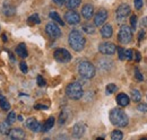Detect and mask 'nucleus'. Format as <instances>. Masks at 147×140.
Listing matches in <instances>:
<instances>
[{"mask_svg":"<svg viewBox=\"0 0 147 140\" xmlns=\"http://www.w3.org/2000/svg\"><path fill=\"white\" fill-rule=\"evenodd\" d=\"M110 121L113 125L119 127V128H123L127 127L129 123V118L126 114V112H123L121 108H113L110 112Z\"/></svg>","mask_w":147,"mask_h":140,"instance_id":"obj_1","label":"nucleus"},{"mask_svg":"<svg viewBox=\"0 0 147 140\" xmlns=\"http://www.w3.org/2000/svg\"><path fill=\"white\" fill-rule=\"evenodd\" d=\"M68 41H69V44H70L71 49H74L77 52L82 51L85 48L86 40H85L84 35L82 34V32L78 31V30H73L70 32V34L68 36Z\"/></svg>","mask_w":147,"mask_h":140,"instance_id":"obj_2","label":"nucleus"},{"mask_svg":"<svg viewBox=\"0 0 147 140\" xmlns=\"http://www.w3.org/2000/svg\"><path fill=\"white\" fill-rule=\"evenodd\" d=\"M78 72L79 75L85 78V79H92L93 77L95 76V67L92 62L90 61H82L79 65H78Z\"/></svg>","mask_w":147,"mask_h":140,"instance_id":"obj_3","label":"nucleus"},{"mask_svg":"<svg viewBox=\"0 0 147 140\" xmlns=\"http://www.w3.org/2000/svg\"><path fill=\"white\" fill-rule=\"evenodd\" d=\"M66 94L67 96L70 98V100H79L83 94H84V90H83V87L79 83H70L67 88H66Z\"/></svg>","mask_w":147,"mask_h":140,"instance_id":"obj_4","label":"nucleus"},{"mask_svg":"<svg viewBox=\"0 0 147 140\" xmlns=\"http://www.w3.org/2000/svg\"><path fill=\"white\" fill-rule=\"evenodd\" d=\"M118 38H119V42L121 44H129L131 42V40H132V31H131V28L127 25H122L120 27Z\"/></svg>","mask_w":147,"mask_h":140,"instance_id":"obj_5","label":"nucleus"},{"mask_svg":"<svg viewBox=\"0 0 147 140\" xmlns=\"http://www.w3.org/2000/svg\"><path fill=\"white\" fill-rule=\"evenodd\" d=\"M130 13H131V9H130L129 5H127V3H122V5H120V6L118 7L117 11H115L117 20H118L119 23H122V22L130 15Z\"/></svg>","mask_w":147,"mask_h":140,"instance_id":"obj_6","label":"nucleus"},{"mask_svg":"<svg viewBox=\"0 0 147 140\" xmlns=\"http://www.w3.org/2000/svg\"><path fill=\"white\" fill-rule=\"evenodd\" d=\"M53 57H55V59L57 61L62 62V63L69 62L71 60V58H73L70 52L68 50H66V49H57L55 53H53Z\"/></svg>","mask_w":147,"mask_h":140,"instance_id":"obj_7","label":"nucleus"},{"mask_svg":"<svg viewBox=\"0 0 147 140\" xmlns=\"http://www.w3.org/2000/svg\"><path fill=\"white\" fill-rule=\"evenodd\" d=\"M98 51L105 55H112L117 51V46L111 42H103L98 45Z\"/></svg>","mask_w":147,"mask_h":140,"instance_id":"obj_8","label":"nucleus"},{"mask_svg":"<svg viewBox=\"0 0 147 140\" xmlns=\"http://www.w3.org/2000/svg\"><path fill=\"white\" fill-rule=\"evenodd\" d=\"M45 32H47V34L49 35L50 37H52V38H59L61 36V31H60V28L55 25V23L47 24Z\"/></svg>","mask_w":147,"mask_h":140,"instance_id":"obj_9","label":"nucleus"},{"mask_svg":"<svg viewBox=\"0 0 147 140\" xmlns=\"http://www.w3.org/2000/svg\"><path fill=\"white\" fill-rule=\"evenodd\" d=\"M108 16H109V14H108V11L105 9H100L96 13L95 17H94V25L95 26H102L107 22Z\"/></svg>","mask_w":147,"mask_h":140,"instance_id":"obj_10","label":"nucleus"},{"mask_svg":"<svg viewBox=\"0 0 147 140\" xmlns=\"http://www.w3.org/2000/svg\"><path fill=\"white\" fill-rule=\"evenodd\" d=\"M65 20L69 24V25H77L80 22V16L78 13H76L75 10H69L66 13L65 15Z\"/></svg>","mask_w":147,"mask_h":140,"instance_id":"obj_11","label":"nucleus"},{"mask_svg":"<svg viewBox=\"0 0 147 140\" xmlns=\"http://www.w3.org/2000/svg\"><path fill=\"white\" fill-rule=\"evenodd\" d=\"M85 130H86V127L84 123H77L75 124L73 128V137L74 138H80L84 136L85 133Z\"/></svg>","mask_w":147,"mask_h":140,"instance_id":"obj_12","label":"nucleus"},{"mask_svg":"<svg viewBox=\"0 0 147 140\" xmlns=\"http://www.w3.org/2000/svg\"><path fill=\"white\" fill-rule=\"evenodd\" d=\"M26 127L28 129H31L32 131H34V132L42 131V124L38 122V121H36V119H34V118H30L26 121Z\"/></svg>","mask_w":147,"mask_h":140,"instance_id":"obj_13","label":"nucleus"},{"mask_svg":"<svg viewBox=\"0 0 147 140\" xmlns=\"http://www.w3.org/2000/svg\"><path fill=\"white\" fill-rule=\"evenodd\" d=\"M8 136H9L10 139L20 140V139H24V138H25V132H24L22 129L16 128V129H11V130H9Z\"/></svg>","mask_w":147,"mask_h":140,"instance_id":"obj_14","label":"nucleus"},{"mask_svg":"<svg viewBox=\"0 0 147 140\" xmlns=\"http://www.w3.org/2000/svg\"><path fill=\"white\" fill-rule=\"evenodd\" d=\"M82 16L85 18V19H91V18L94 16V7L92 5L87 3L85 5L83 8H82Z\"/></svg>","mask_w":147,"mask_h":140,"instance_id":"obj_15","label":"nucleus"},{"mask_svg":"<svg viewBox=\"0 0 147 140\" xmlns=\"http://www.w3.org/2000/svg\"><path fill=\"white\" fill-rule=\"evenodd\" d=\"M117 103L120 105V106H127L130 103V98L127 94L125 93H121L117 96Z\"/></svg>","mask_w":147,"mask_h":140,"instance_id":"obj_16","label":"nucleus"},{"mask_svg":"<svg viewBox=\"0 0 147 140\" xmlns=\"http://www.w3.org/2000/svg\"><path fill=\"white\" fill-rule=\"evenodd\" d=\"M113 33V30H112V26L110 24H105L102 26L101 28V35L104 37V38H110Z\"/></svg>","mask_w":147,"mask_h":140,"instance_id":"obj_17","label":"nucleus"},{"mask_svg":"<svg viewBox=\"0 0 147 140\" xmlns=\"http://www.w3.org/2000/svg\"><path fill=\"white\" fill-rule=\"evenodd\" d=\"M16 53L18 54L20 58H26L27 57V49H26V45L24 44V43H20L18 44V46H17V49H16Z\"/></svg>","mask_w":147,"mask_h":140,"instance_id":"obj_18","label":"nucleus"},{"mask_svg":"<svg viewBox=\"0 0 147 140\" xmlns=\"http://www.w3.org/2000/svg\"><path fill=\"white\" fill-rule=\"evenodd\" d=\"M53 125H55V118L51 116V118H49V119L45 121V123L42 125V131H43V132H48Z\"/></svg>","mask_w":147,"mask_h":140,"instance_id":"obj_19","label":"nucleus"},{"mask_svg":"<svg viewBox=\"0 0 147 140\" xmlns=\"http://www.w3.org/2000/svg\"><path fill=\"white\" fill-rule=\"evenodd\" d=\"M66 2H67L66 3L67 5V8L70 9V10H74V9H76V8H78L80 6L82 0H67Z\"/></svg>","mask_w":147,"mask_h":140,"instance_id":"obj_20","label":"nucleus"},{"mask_svg":"<svg viewBox=\"0 0 147 140\" xmlns=\"http://www.w3.org/2000/svg\"><path fill=\"white\" fill-rule=\"evenodd\" d=\"M49 16H50V18L53 20V22H57L58 24H60V25H65V22H62V19H61V17L59 16V14L57 13V11H51L50 14H49Z\"/></svg>","mask_w":147,"mask_h":140,"instance_id":"obj_21","label":"nucleus"},{"mask_svg":"<svg viewBox=\"0 0 147 140\" xmlns=\"http://www.w3.org/2000/svg\"><path fill=\"white\" fill-rule=\"evenodd\" d=\"M0 107L3 111H9L10 110V104L8 103V101L5 98V96L0 95Z\"/></svg>","mask_w":147,"mask_h":140,"instance_id":"obj_22","label":"nucleus"},{"mask_svg":"<svg viewBox=\"0 0 147 140\" xmlns=\"http://www.w3.org/2000/svg\"><path fill=\"white\" fill-rule=\"evenodd\" d=\"M82 28L87 34H94L95 33V25H92V24H88V23L87 24H84Z\"/></svg>","mask_w":147,"mask_h":140,"instance_id":"obj_23","label":"nucleus"},{"mask_svg":"<svg viewBox=\"0 0 147 140\" xmlns=\"http://www.w3.org/2000/svg\"><path fill=\"white\" fill-rule=\"evenodd\" d=\"M9 123L7 122H1L0 123V133H2V135H8L9 133Z\"/></svg>","mask_w":147,"mask_h":140,"instance_id":"obj_24","label":"nucleus"},{"mask_svg":"<svg viewBox=\"0 0 147 140\" xmlns=\"http://www.w3.org/2000/svg\"><path fill=\"white\" fill-rule=\"evenodd\" d=\"M131 97H132V100H134L135 102H140V100H142V94H140V92H139L138 89H132V90H131Z\"/></svg>","mask_w":147,"mask_h":140,"instance_id":"obj_25","label":"nucleus"},{"mask_svg":"<svg viewBox=\"0 0 147 140\" xmlns=\"http://www.w3.org/2000/svg\"><path fill=\"white\" fill-rule=\"evenodd\" d=\"M122 138H123V133H122L120 130H114V131L111 133V139L121 140Z\"/></svg>","mask_w":147,"mask_h":140,"instance_id":"obj_26","label":"nucleus"},{"mask_svg":"<svg viewBox=\"0 0 147 140\" xmlns=\"http://www.w3.org/2000/svg\"><path fill=\"white\" fill-rule=\"evenodd\" d=\"M2 10H3V14H5V15H7V16H11V15H14V14H15V9H14V8H11L9 5L3 6Z\"/></svg>","mask_w":147,"mask_h":140,"instance_id":"obj_27","label":"nucleus"},{"mask_svg":"<svg viewBox=\"0 0 147 140\" xmlns=\"http://www.w3.org/2000/svg\"><path fill=\"white\" fill-rule=\"evenodd\" d=\"M117 85H114V84H109L107 88H105V93H107V95H111V94H113L114 92H117Z\"/></svg>","mask_w":147,"mask_h":140,"instance_id":"obj_28","label":"nucleus"},{"mask_svg":"<svg viewBox=\"0 0 147 140\" xmlns=\"http://www.w3.org/2000/svg\"><path fill=\"white\" fill-rule=\"evenodd\" d=\"M67 119H68V112L67 111H62L61 114H60V118H59V124H65Z\"/></svg>","mask_w":147,"mask_h":140,"instance_id":"obj_29","label":"nucleus"},{"mask_svg":"<svg viewBox=\"0 0 147 140\" xmlns=\"http://www.w3.org/2000/svg\"><path fill=\"white\" fill-rule=\"evenodd\" d=\"M27 22L31 23V24H40V23H41V19H40L37 14H34V15H32L31 17H28Z\"/></svg>","mask_w":147,"mask_h":140,"instance_id":"obj_30","label":"nucleus"},{"mask_svg":"<svg viewBox=\"0 0 147 140\" xmlns=\"http://www.w3.org/2000/svg\"><path fill=\"white\" fill-rule=\"evenodd\" d=\"M6 121L9 123V124H13V123L15 122V121H16V114H15V112H10V113L8 114Z\"/></svg>","mask_w":147,"mask_h":140,"instance_id":"obj_31","label":"nucleus"},{"mask_svg":"<svg viewBox=\"0 0 147 140\" xmlns=\"http://www.w3.org/2000/svg\"><path fill=\"white\" fill-rule=\"evenodd\" d=\"M130 24H131V31H136V28H137V16L132 15L130 17Z\"/></svg>","mask_w":147,"mask_h":140,"instance_id":"obj_32","label":"nucleus"},{"mask_svg":"<svg viewBox=\"0 0 147 140\" xmlns=\"http://www.w3.org/2000/svg\"><path fill=\"white\" fill-rule=\"evenodd\" d=\"M117 50H118V53H119V59L120 60H125L126 59V54H125V49H122V48H117Z\"/></svg>","mask_w":147,"mask_h":140,"instance_id":"obj_33","label":"nucleus"},{"mask_svg":"<svg viewBox=\"0 0 147 140\" xmlns=\"http://www.w3.org/2000/svg\"><path fill=\"white\" fill-rule=\"evenodd\" d=\"M135 77H136V79L139 80V81H143V80H144V77H143V75L140 73V71H139L138 68L135 69Z\"/></svg>","mask_w":147,"mask_h":140,"instance_id":"obj_34","label":"nucleus"},{"mask_svg":"<svg viewBox=\"0 0 147 140\" xmlns=\"http://www.w3.org/2000/svg\"><path fill=\"white\" fill-rule=\"evenodd\" d=\"M37 85L40 86V87H43V86H45L47 85V83H45V80H44V78L42 77V76H37Z\"/></svg>","mask_w":147,"mask_h":140,"instance_id":"obj_35","label":"nucleus"},{"mask_svg":"<svg viewBox=\"0 0 147 140\" xmlns=\"http://www.w3.org/2000/svg\"><path fill=\"white\" fill-rule=\"evenodd\" d=\"M137 110L140 111V112H144V113H147V104H144V103H140V104L137 106Z\"/></svg>","mask_w":147,"mask_h":140,"instance_id":"obj_36","label":"nucleus"},{"mask_svg":"<svg viewBox=\"0 0 147 140\" xmlns=\"http://www.w3.org/2000/svg\"><path fill=\"white\" fill-rule=\"evenodd\" d=\"M134 3L136 9H140L143 7V0H134Z\"/></svg>","mask_w":147,"mask_h":140,"instance_id":"obj_37","label":"nucleus"},{"mask_svg":"<svg viewBox=\"0 0 147 140\" xmlns=\"http://www.w3.org/2000/svg\"><path fill=\"white\" fill-rule=\"evenodd\" d=\"M19 67H20V70H22L24 73H26V72H27V70H28V69H27V65H26L24 61H22V62H20Z\"/></svg>","mask_w":147,"mask_h":140,"instance_id":"obj_38","label":"nucleus"},{"mask_svg":"<svg viewBox=\"0 0 147 140\" xmlns=\"http://www.w3.org/2000/svg\"><path fill=\"white\" fill-rule=\"evenodd\" d=\"M125 54H126V59H127V60H131L134 52H132L131 50H126V51H125Z\"/></svg>","mask_w":147,"mask_h":140,"instance_id":"obj_39","label":"nucleus"},{"mask_svg":"<svg viewBox=\"0 0 147 140\" xmlns=\"http://www.w3.org/2000/svg\"><path fill=\"white\" fill-rule=\"evenodd\" d=\"M66 1H67V0H53V2L57 3V5H59V6H62Z\"/></svg>","mask_w":147,"mask_h":140,"instance_id":"obj_40","label":"nucleus"},{"mask_svg":"<svg viewBox=\"0 0 147 140\" xmlns=\"http://www.w3.org/2000/svg\"><path fill=\"white\" fill-rule=\"evenodd\" d=\"M144 36H145V31L143 30V31H140V33H139V36H138V40H139V41H142Z\"/></svg>","mask_w":147,"mask_h":140,"instance_id":"obj_41","label":"nucleus"},{"mask_svg":"<svg viewBox=\"0 0 147 140\" xmlns=\"http://www.w3.org/2000/svg\"><path fill=\"white\" fill-rule=\"evenodd\" d=\"M135 54H136V61H137V62H139V61H140V59H142V55H140V53L136 52Z\"/></svg>","mask_w":147,"mask_h":140,"instance_id":"obj_42","label":"nucleus"},{"mask_svg":"<svg viewBox=\"0 0 147 140\" xmlns=\"http://www.w3.org/2000/svg\"><path fill=\"white\" fill-rule=\"evenodd\" d=\"M35 108H43V110H45V108H48V106H44V105H36Z\"/></svg>","mask_w":147,"mask_h":140,"instance_id":"obj_43","label":"nucleus"},{"mask_svg":"<svg viewBox=\"0 0 147 140\" xmlns=\"http://www.w3.org/2000/svg\"><path fill=\"white\" fill-rule=\"evenodd\" d=\"M2 41L3 42H7V36L6 35H2Z\"/></svg>","mask_w":147,"mask_h":140,"instance_id":"obj_44","label":"nucleus"},{"mask_svg":"<svg viewBox=\"0 0 147 140\" xmlns=\"http://www.w3.org/2000/svg\"><path fill=\"white\" fill-rule=\"evenodd\" d=\"M18 120H19V121H22V120H23V116H20V115H19V116H18Z\"/></svg>","mask_w":147,"mask_h":140,"instance_id":"obj_45","label":"nucleus"}]
</instances>
